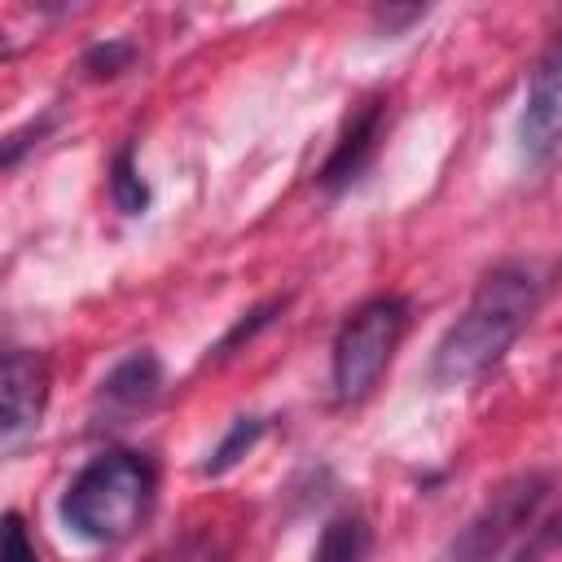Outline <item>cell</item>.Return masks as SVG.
<instances>
[{
  "label": "cell",
  "mask_w": 562,
  "mask_h": 562,
  "mask_svg": "<svg viewBox=\"0 0 562 562\" xmlns=\"http://www.w3.org/2000/svg\"><path fill=\"white\" fill-rule=\"evenodd\" d=\"M413 307L400 294H373L364 303H356L334 342H329V391L334 404H360L378 391V382L386 378L404 334H408Z\"/></svg>",
  "instance_id": "cell-3"
},
{
  "label": "cell",
  "mask_w": 562,
  "mask_h": 562,
  "mask_svg": "<svg viewBox=\"0 0 562 562\" xmlns=\"http://www.w3.org/2000/svg\"><path fill=\"white\" fill-rule=\"evenodd\" d=\"M158 496V470L145 452H101L61 492V527L88 544H123L140 531Z\"/></svg>",
  "instance_id": "cell-2"
},
{
  "label": "cell",
  "mask_w": 562,
  "mask_h": 562,
  "mask_svg": "<svg viewBox=\"0 0 562 562\" xmlns=\"http://www.w3.org/2000/svg\"><path fill=\"white\" fill-rule=\"evenodd\" d=\"M373 553V527L360 509H342L325 522L316 549H312V562H369Z\"/></svg>",
  "instance_id": "cell-9"
},
{
  "label": "cell",
  "mask_w": 562,
  "mask_h": 562,
  "mask_svg": "<svg viewBox=\"0 0 562 562\" xmlns=\"http://www.w3.org/2000/svg\"><path fill=\"white\" fill-rule=\"evenodd\" d=\"M154 562H202V553L193 549V544H171L167 553H158Z\"/></svg>",
  "instance_id": "cell-15"
},
{
  "label": "cell",
  "mask_w": 562,
  "mask_h": 562,
  "mask_svg": "<svg viewBox=\"0 0 562 562\" xmlns=\"http://www.w3.org/2000/svg\"><path fill=\"white\" fill-rule=\"evenodd\" d=\"M549 487H553V479L540 474V470H522V474L496 483L483 496V505L457 527V536L430 562H496L509 549V540L522 527H531V518L540 514Z\"/></svg>",
  "instance_id": "cell-4"
},
{
  "label": "cell",
  "mask_w": 562,
  "mask_h": 562,
  "mask_svg": "<svg viewBox=\"0 0 562 562\" xmlns=\"http://www.w3.org/2000/svg\"><path fill=\"white\" fill-rule=\"evenodd\" d=\"M518 145H522V158L536 167H544L562 149V31L544 44V53L527 75Z\"/></svg>",
  "instance_id": "cell-5"
},
{
  "label": "cell",
  "mask_w": 562,
  "mask_h": 562,
  "mask_svg": "<svg viewBox=\"0 0 562 562\" xmlns=\"http://www.w3.org/2000/svg\"><path fill=\"white\" fill-rule=\"evenodd\" d=\"M110 198H114V206L123 215H145V206H149V184H145V176H140V167H136L127 145L110 162Z\"/></svg>",
  "instance_id": "cell-10"
},
{
  "label": "cell",
  "mask_w": 562,
  "mask_h": 562,
  "mask_svg": "<svg viewBox=\"0 0 562 562\" xmlns=\"http://www.w3.org/2000/svg\"><path fill=\"white\" fill-rule=\"evenodd\" d=\"M4 422H0V443L4 452H18L44 422L48 408V364L40 351L9 347L4 351Z\"/></svg>",
  "instance_id": "cell-6"
},
{
  "label": "cell",
  "mask_w": 562,
  "mask_h": 562,
  "mask_svg": "<svg viewBox=\"0 0 562 562\" xmlns=\"http://www.w3.org/2000/svg\"><path fill=\"white\" fill-rule=\"evenodd\" d=\"M132 57H136L132 44L105 40V44H92V48L83 53V70H88L92 79H114V75H123V70L132 66Z\"/></svg>",
  "instance_id": "cell-13"
},
{
  "label": "cell",
  "mask_w": 562,
  "mask_h": 562,
  "mask_svg": "<svg viewBox=\"0 0 562 562\" xmlns=\"http://www.w3.org/2000/svg\"><path fill=\"white\" fill-rule=\"evenodd\" d=\"M382 132H386V101H364V105L347 119L342 136L334 140V149H329V158H325V167H321V176H316L321 189H329V193L351 189V184L369 171V162L378 158Z\"/></svg>",
  "instance_id": "cell-7"
},
{
  "label": "cell",
  "mask_w": 562,
  "mask_h": 562,
  "mask_svg": "<svg viewBox=\"0 0 562 562\" xmlns=\"http://www.w3.org/2000/svg\"><path fill=\"white\" fill-rule=\"evenodd\" d=\"M158 391H162V364H158V356L154 351H136V356L119 360L105 373L101 404L110 413H140V408H149L158 400Z\"/></svg>",
  "instance_id": "cell-8"
},
{
  "label": "cell",
  "mask_w": 562,
  "mask_h": 562,
  "mask_svg": "<svg viewBox=\"0 0 562 562\" xmlns=\"http://www.w3.org/2000/svg\"><path fill=\"white\" fill-rule=\"evenodd\" d=\"M558 553H562V509H553L544 522L531 527V536L518 544L514 562H549Z\"/></svg>",
  "instance_id": "cell-12"
},
{
  "label": "cell",
  "mask_w": 562,
  "mask_h": 562,
  "mask_svg": "<svg viewBox=\"0 0 562 562\" xmlns=\"http://www.w3.org/2000/svg\"><path fill=\"white\" fill-rule=\"evenodd\" d=\"M259 430H263V422L259 417H237L233 426H228V435L220 439V448L211 452V461L202 465L206 474H224V470H233L250 448H255V439H259Z\"/></svg>",
  "instance_id": "cell-11"
},
{
  "label": "cell",
  "mask_w": 562,
  "mask_h": 562,
  "mask_svg": "<svg viewBox=\"0 0 562 562\" xmlns=\"http://www.w3.org/2000/svg\"><path fill=\"white\" fill-rule=\"evenodd\" d=\"M4 562H40V553L26 536V522L18 514H4Z\"/></svg>",
  "instance_id": "cell-14"
},
{
  "label": "cell",
  "mask_w": 562,
  "mask_h": 562,
  "mask_svg": "<svg viewBox=\"0 0 562 562\" xmlns=\"http://www.w3.org/2000/svg\"><path fill=\"white\" fill-rule=\"evenodd\" d=\"M540 307V277L536 268L505 259L487 268L461 307V316L443 329L430 356V378L435 386H470L487 378L505 351L518 342V334L531 325Z\"/></svg>",
  "instance_id": "cell-1"
}]
</instances>
